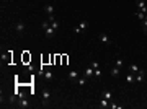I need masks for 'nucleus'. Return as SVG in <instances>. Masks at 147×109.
Returning <instances> with one entry per match:
<instances>
[{
	"label": "nucleus",
	"mask_w": 147,
	"mask_h": 109,
	"mask_svg": "<svg viewBox=\"0 0 147 109\" xmlns=\"http://www.w3.org/2000/svg\"><path fill=\"white\" fill-rule=\"evenodd\" d=\"M119 70L121 69H118V67H113V69H111V77H118V75H119Z\"/></svg>",
	"instance_id": "a211bd4d"
},
{
	"label": "nucleus",
	"mask_w": 147,
	"mask_h": 109,
	"mask_svg": "<svg viewBox=\"0 0 147 109\" xmlns=\"http://www.w3.org/2000/svg\"><path fill=\"white\" fill-rule=\"evenodd\" d=\"M137 10H141L142 13H145V15H147V5H145L144 0H137Z\"/></svg>",
	"instance_id": "f03ea898"
},
{
	"label": "nucleus",
	"mask_w": 147,
	"mask_h": 109,
	"mask_svg": "<svg viewBox=\"0 0 147 109\" xmlns=\"http://www.w3.org/2000/svg\"><path fill=\"white\" fill-rule=\"evenodd\" d=\"M15 29H16V33H23L24 29H26V25H24L23 21H18V23H16V26H15Z\"/></svg>",
	"instance_id": "6e6552de"
},
{
	"label": "nucleus",
	"mask_w": 147,
	"mask_h": 109,
	"mask_svg": "<svg viewBox=\"0 0 147 109\" xmlns=\"http://www.w3.org/2000/svg\"><path fill=\"white\" fill-rule=\"evenodd\" d=\"M77 83H79L80 86H85L87 85V77H80L79 80H77Z\"/></svg>",
	"instance_id": "dca6fc26"
},
{
	"label": "nucleus",
	"mask_w": 147,
	"mask_h": 109,
	"mask_svg": "<svg viewBox=\"0 0 147 109\" xmlns=\"http://www.w3.org/2000/svg\"><path fill=\"white\" fill-rule=\"evenodd\" d=\"M103 98H105V99H108V101H113V94H111V91H105Z\"/></svg>",
	"instance_id": "2eb2a0df"
},
{
	"label": "nucleus",
	"mask_w": 147,
	"mask_h": 109,
	"mask_svg": "<svg viewBox=\"0 0 147 109\" xmlns=\"http://www.w3.org/2000/svg\"><path fill=\"white\" fill-rule=\"evenodd\" d=\"M41 26H43V29H46V28L51 26V23H49V21H43V25H41Z\"/></svg>",
	"instance_id": "4be33fe9"
},
{
	"label": "nucleus",
	"mask_w": 147,
	"mask_h": 109,
	"mask_svg": "<svg viewBox=\"0 0 147 109\" xmlns=\"http://www.w3.org/2000/svg\"><path fill=\"white\" fill-rule=\"evenodd\" d=\"M142 26H144V28H142V29H144V33H147V15L144 16V20H142Z\"/></svg>",
	"instance_id": "aec40b11"
},
{
	"label": "nucleus",
	"mask_w": 147,
	"mask_h": 109,
	"mask_svg": "<svg viewBox=\"0 0 147 109\" xmlns=\"http://www.w3.org/2000/svg\"><path fill=\"white\" fill-rule=\"evenodd\" d=\"M93 73H95V69H93L92 65H88L85 69V73H83V77H87V78H92L93 77Z\"/></svg>",
	"instance_id": "20e7f679"
},
{
	"label": "nucleus",
	"mask_w": 147,
	"mask_h": 109,
	"mask_svg": "<svg viewBox=\"0 0 147 109\" xmlns=\"http://www.w3.org/2000/svg\"><path fill=\"white\" fill-rule=\"evenodd\" d=\"M100 42H101V44H108V46H110L111 41H110V37H108V36L103 33V34H100Z\"/></svg>",
	"instance_id": "1a4fd4ad"
},
{
	"label": "nucleus",
	"mask_w": 147,
	"mask_h": 109,
	"mask_svg": "<svg viewBox=\"0 0 147 109\" xmlns=\"http://www.w3.org/2000/svg\"><path fill=\"white\" fill-rule=\"evenodd\" d=\"M88 28V23L85 21V20H82V21H80V25H79V28L75 29V33H80V31H83V29H87Z\"/></svg>",
	"instance_id": "423d86ee"
},
{
	"label": "nucleus",
	"mask_w": 147,
	"mask_h": 109,
	"mask_svg": "<svg viewBox=\"0 0 147 109\" xmlns=\"http://www.w3.org/2000/svg\"><path fill=\"white\" fill-rule=\"evenodd\" d=\"M44 77H46V80H52V77H54V73H52L51 70H46V72H44Z\"/></svg>",
	"instance_id": "6ab92c4d"
},
{
	"label": "nucleus",
	"mask_w": 147,
	"mask_h": 109,
	"mask_svg": "<svg viewBox=\"0 0 147 109\" xmlns=\"http://www.w3.org/2000/svg\"><path fill=\"white\" fill-rule=\"evenodd\" d=\"M93 77H101V70H100V69H95V73H93Z\"/></svg>",
	"instance_id": "5701e85b"
},
{
	"label": "nucleus",
	"mask_w": 147,
	"mask_h": 109,
	"mask_svg": "<svg viewBox=\"0 0 147 109\" xmlns=\"http://www.w3.org/2000/svg\"><path fill=\"white\" fill-rule=\"evenodd\" d=\"M134 77H136V81H137V83H142V81L145 80V72H144V70H141V72L136 73Z\"/></svg>",
	"instance_id": "7ed1b4c3"
},
{
	"label": "nucleus",
	"mask_w": 147,
	"mask_h": 109,
	"mask_svg": "<svg viewBox=\"0 0 147 109\" xmlns=\"http://www.w3.org/2000/svg\"><path fill=\"white\" fill-rule=\"evenodd\" d=\"M44 31H46V36L47 37H52V36H54V33H56V29L52 28V26H49V28H46Z\"/></svg>",
	"instance_id": "9b49d317"
},
{
	"label": "nucleus",
	"mask_w": 147,
	"mask_h": 109,
	"mask_svg": "<svg viewBox=\"0 0 147 109\" xmlns=\"http://www.w3.org/2000/svg\"><path fill=\"white\" fill-rule=\"evenodd\" d=\"M124 80H126V83H128V85H132V83L136 81V77H134V73H131V72H129L128 75H126V78H124Z\"/></svg>",
	"instance_id": "0eeeda50"
},
{
	"label": "nucleus",
	"mask_w": 147,
	"mask_h": 109,
	"mask_svg": "<svg viewBox=\"0 0 147 109\" xmlns=\"http://www.w3.org/2000/svg\"><path fill=\"white\" fill-rule=\"evenodd\" d=\"M136 16H137V20H141V21H142L144 16H145V13H142L141 10H136Z\"/></svg>",
	"instance_id": "f3484780"
},
{
	"label": "nucleus",
	"mask_w": 147,
	"mask_h": 109,
	"mask_svg": "<svg viewBox=\"0 0 147 109\" xmlns=\"http://www.w3.org/2000/svg\"><path fill=\"white\" fill-rule=\"evenodd\" d=\"M44 12H46V13H47V15H49V16H51V15H52V13H54V7H52V5H49V3H47V5H46V7H44Z\"/></svg>",
	"instance_id": "f8f14e48"
},
{
	"label": "nucleus",
	"mask_w": 147,
	"mask_h": 109,
	"mask_svg": "<svg viewBox=\"0 0 147 109\" xmlns=\"http://www.w3.org/2000/svg\"><path fill=\"white\" fill-rule=\"evenodd\" d=\"M98 107H103V109L110 107V101H108V99H105V98H103V99L100 101V104H98Z\"/></svg>",
	"instance_id": "9d476101"
},
{
	"label": "nucleus",
	"mask_w": 147,
	"mask_h": 109,
	"mask_svg": "<svg viewBox=\"0 0 147 109\" xmlns=\"http://www.w3.org/2000/svg\"><path fill=\"white\" fill-rule=\"evenodd\" d=\"M90 65H92L93 69H100V64H98L96 60H93V62H90Z\"/></svg>",
	"instance_id": "412c9836"
},
{
	"label": "nucleus",
	"mask_w": 147,
	"mask_h": 109,
	"mask_svg": "<svg viewBox=\"0 0 147 109\" xmlns=\"http://www.w3.org/2000/svg\"><path fill=\"white\" fill-rule=\"evenodd\" d=\"M129 72H131V73H139V72H141V70H139V67L137 65H129Z\"/></svg>",
	"instance_id": "4468645a"
},
{
	"label": "nucleus",
	"mask_w": 147,
	"mask_h": 109,
	"mask_svg": "<svg viewBox=\"0 0 147 109\" xmlns=\"http://www.w3.org/2000/svg\"><path fill=\"white\" fill-rule=\"evenodd\" d=\"M122 65H124V60H122V59H116V60H114V67L122 69Z\"/></svg>",
	"instance_id": "ddd939ff"
},
{
	"label": "nucleus",
	"mask_w": 147,
	"mask_h": 109,
	"mask_svg": "<svg viewBox=\"0 0 147 109\" xmlns=\"http://www.w3.org/2000/svg\"><path fill=\"white\" fill-rule=\"evenodd\" d=\"M79 72H77V70H70V72H69V80L70 81H77L79 80Z\"/></svg>",
	"instance_id": "39448f33"
},
{
	"label": "nucleus",
	"mask_w": 147,
	"mask_h": 109,
	"mask_svg": "<svg viewBox=\"0 0 147 109\" xmlns=\"http://www.w3.org/2000/svg\"><path fill=\"white\" fill-rule=\"evenodd\" d=\"M43 106H49V101H51V90L49 88H44L43 90Z\"/></svg>",
	"instance_id": "f257e3e1"
}]
</instances>
